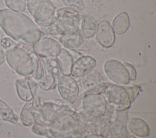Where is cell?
Here are the masks:
<instances>
[{
    "instance_id": "cell-1",
    "label": "cell",
    "mask_w": 156,
    "mask_h": 138,
    "mask_svg": "<svg viewBox=\"0 0 156 138\" xmlns=\"http://www.w3.org/2000/svg\"><path fill=\"white\" fill-rule=\"evenodd\" d=\"M0 27L15 41L33 45L41 37L42 33L29 16L9 9H0Z\"/></svg>"
},
{
    "instance_id": "cell-2",
    "label": "cell",
    "mask_w": 156,
    "mask_h": 138,
    "mask_svg": "<svg viewBox=\"0 0 156 138\" xmlns=\"http://www.w3.org/2000/svg\"><path fill=\"white\" fill-rule=\"evenodd\" d=\"M5 59L8 65L18 74L26 77L31 76L34 72L33 57L26 50L15 45L5 49Z\"/></svg>"
},
{
    "instance_id": "cell-3",
    "label": "cell",
    "mask_w": 156,
    "mask_h": 138,
    "mask_svg": "<svg viewBox=\"0 0 156 138\" xmlns=\"http://www.w3.org/2000/svg\"><path fill=\"white\" fill-rule=\"evenodd\" d=\"M82 15L74 9L68 7L58 9L53 24L58 35L80 33Z\"/></svg>"
},
{
    "instance_id": "cell-4",
    "label": "cell",
    "mask_w": 156,
    "mask_h": 138,
    "mask_svg": "<svg viewBox=\"0 0 156 138\" xmlns=\"http://www.w3.org/2000/svg\"><path fill=\"white\" fill-rule=\"evenodd\" d=\"M27 7L40 27H48L55 22L56 10L50 0H27Z\"/></svg>"
},
{
    "instance_id": "cell-5",
    "label": "cell",
    "mask_w": 156,
    "mask_h": 138,
    "mask_svg": "<svg viewBox=\"0 0 156 138\" xmlns=\"http://www.w3.org/2000/svg\"><path fill=\"white\" fill-rule=\"evenodd\" d=\"M108 107L117 111H123L131 105L127 92L121 85L106 83L101 93Z\"/></svg>"
},
{
    "instance_id": "cell-6",
    "label": "cell",
    "mask_w": 156,
    "mask_h": 138,
    "mask_svg": "<svg viewBox=\"0 0 156 138\" xmlns=\"http://www.w3.org/2000/svg\"><path fill=\"white\" fill-rule=\"evenodd\" d=\"M83 113L92 119H99L108 111V105L101 94H85L82 99Z\"/></svg>"
},
{
    "instance_id": "cell-7",
    "label": "cell",
    "mask_w": 156,
    "mask_h": 138,
    "mask_svg": "<svg viewBox=\"0 0 156 138\" xmlns=\"http://www.w3.org/2000/svg\"><path fill=\"white\" fill-rule=\"evenodd\" d=\"M104 70L111 81L118 85H127L130 81L129 73L123 62L111 58L105 62Z\"/></svg>"
},
{
    "instance_id": "cell-8",
    "label": "cell",
    "mask_w": 156,
    "mask_h": 138,
    "mask_svg": "<svg viewBox=\"0 0 156 138\" xmlns=\"http://www.w3.org/2000/svg\"><path fill=\"white\" fill-rule=\"evenodd\" d=\"M57 88L61 97L68 103L73 104L79 97V85L71 76L61 75L57 80Z\"/></svg>"
},
{
    "instance_id": "cell-9",
    "label": "cell",
    "mask_w": 156,
    "mask_h": 138,
    "mask_svg": "<svg viewBox=\"0 0 156 138\" xmlns=\"http://www.w3.org/2000/svg\"><path fill=\"white\" fill-rule=\"evenodd\" d=\"M62 47L58 41L48 37H41L33 44V51L41 58H55L59 54Z\"/></svg>"
},
{
    "instance_id": "cell-10",
    "label": "cell",
    "mask_w": 156,
    "mask_h": 138,
    "mask_svg": "<svg viewBox=\"0 0 156 138\" xmlns=\"http://www.w3.org/2000/svg\"><path fill=\"white\" fill-rule=\"evenodd\" d=\"M82 83L86 90V94H101L106 83L102 75L95 69L89 71L82 76Z\"/></svg>"
},
{
    "instance_id": "cell-11",
    "label": "cell",
    "mask_w": 156,
    "mask_h": 138,
    "mask_svg": "<svg viewBox=\"0 0 156 138\" xmlns=\"http://www.w3.org/2000/svg\"><path fill=\"white\" fill-rule=\"evenodd\" d=\"M95 39L97 42L104 48H108L113 46L115 40V34L108 20L103 19L98 23Z\"/></svg>"
},
{
    "instance_id": "cell-12",
    "label": "cell",
    "mask_w": 156,
    "mask_h": 138,
    "mask_svg": "<svg viewBox=\"0 0 156 138\" xmlns=\"http://www.w3.org/2000/svg\"><path fill=\"white\" fill-rule=\"evenodd\" d=\"M38 86L30 78L18 79L16 81V89L19 97L24 101H30L37 95Z\"/></svg>"
},
{
    "instance_id": "cell-13",
    "label": "cell",
    "mask_w": 156,
    "mask_h": 138,
    "mask_svg": "<svg viewBox=\"0 0 156 138\" xmlns=\"http://www.w3.org/2000/svg\"><path fill=\"white\" fill-rule=\"evenodd\" d=\"M58 42L66 48L73 51H88L90 49V47L82 36L81 33L60 35Z\"/></svg>"
},
{
    "instance_id": "cell-14",
    "label": "cell",
    "mask_w": 156,
    "mask_h": 138,
    "mask_svg": "<svg viewBox=\"0 0 156 138\" xmlns=\"http://www.w3.org/2000/svg\"><path fill=\"white\" fill-rule=\"evenodd\" d=\"M95 58L90 55H83L78 58L75 62H73L70 76L74 79L80 78L88 73L89 71L94 69L96 66Z\"/></svg>"
},
{
    "instance_id": "cell-15",
    "label": "cell",
    "mask_w": 156,
    "mask_h": 138,
    "mask_svg": "<svg viewBox=\"0 0 156 138\" xmlns=\"http://www.w3.org/2000/svg\"><path fill=\"white\" fill-rule=\"evenodd\" d=\"M67 110L69 109L64 105H59L52 102H45L40 108V112L43 121L51 123L57 116Z\"/></svg>"
},
{
    "instance_id": "cell-16",
    "label": "cell",
    "mask_w": 156,
    "mask_h": 138,
    "mask_svg": "<svg viewBox=\"0 0 156 138\" xmlns=\"http://www.w3.org/2000/svg\"><path fill=\"white\" fill-rule=\"evenodd\" d=\"M128 130L136 137H147L150 133V129L147 122L139 117H133L127 124Z\"/></svg>"
},
{
    "instance_id": "cell-17",
    "label": "cell",
    "mask_w": 156,
    "mask_h": 138,
    "mask_svg": "<svg viewBox=\"0 0 156 138\" xmlns=\"http://www.w3.org/2000/svg\"><path fill=\"white\" fill-rule=\"evenodd\" d=\"M130 27L129 15L126 12H122L115 16L112 21V30L114 34L118 36L126 34Z\"/></svg>"
},
{
    "instance_id": "cell-18",
    "label": "cell",
    "mask_w": 156,
    "mask_h": 138,
    "mask_svg": "<svg viewBox=\"0 0 156 138\" xmlns=\"http://www.w3.org/2000/svg\"><path fill=\"white\" fill-rule=\"evenodd\" d=\"M127 128L119 119H112L105 138H127Z\"/></svg>"
},
{
    "instance_id": "cell-19",
    "label": "cell",
    "mask_w": 156,
    "mask_h": 138,
    "mask_svg": "<svg viewBox=\"0 0 156 138\" xmlns=\"http://www.w3.org/2000/svg\"><path fill=\"white\" fill-rule=\"evenodd\" d=\"M98 23L95 18L91 15L85 14L82 16L80 33L83 38H91L95 35Z\"/></svg>"
},
{
    "instance_id": "cell-20",
    "label": "cell",
    "mask_w": 156,
    "mask_h": 138,
    "mask_svg": "<svg viewBox=\"0 0 156 138\" xmlns=\"http://www.w3.org/2000/svg\"><path fill=\"white\" fill-rule=\"evenodd\" d=\"M55 58L58 61L59 66H60L62 75H67L70 76L71 69L73 64V57L65 48H62Z\"/></svg>"
},
{
    "instance_id": "cell-21",
    "label": "cell",
    "mask_w": 156,
    "mask_h": 138,
    "mask_svg": "<svg viewBox=\"0 0 156 138\" xmlns=\"http://www.w3.org/2000/svg\"><path fill=\"white\" fill-rule=\"evenodd\" d=\"M34 100H31L30 101H27V103L23 105L20 113V120L22 123L25 126H31L34 124L35 119H34Z\"/></svg>"
},
{
    "instance_id": "cell-22",
    "label": "cell",
    "mask_w": 156,
    "mask_h": 138,
    "mask_svg": "<svg viewBox=\"0 0 156 138\" xmlns=\"http://www.w3.org/2000/svg\"><path fill=\"white\" fill-rule=\"evenodd\" d=\"M0 120L16 124L19 118L13 110L2 99H0Z\"/></svg>"
},
{
    "instance_id": "cell-23",
    "label": "cell",
    "mask_w": 156,
    "mask_h": 138,
    "mask_svg": "<svg viewBox=\"0 0 156 138\" xmlns=\"http://www.w3.org/2000/svg\"><path fill=\"white\" fill-rule=\"evenodd\" d=\"M44 66H45L47 73H50L57 81V80L59 78V76L62 75L60 66H59V64H58V61H57V59L55 58H44Z\"/></svg>"
},
{
    "instance_id": "cell-24",
    "label": "cell",
    "mask_w": 156,
    "mask_h": 138,
    "mask_svg": "<svg viewBox=\"0 0 156 138\" xmlns=\"http://www.w3.org/2000/svg\"><path fill=\"white\" fill-rule=\"evenodd\" d=\"M33 57L34 62V68L33 74L31 75L36 80H41L46 73V69L44 66V62L41 57L37 56V55H31Z\"/></svg>"
},
{
    "instance_id": "cell-25",
    "label": "cell",
    "mask_w": 156,
    "mask_h": 138,
    "mask_svg": "<svg viewBox=\"0 0 156 138\" xmlns=\"http://www.w3.org/2000/svg\"><path fill=\"white\" fill-rule=\"evenodd\" d=\"M37 84L41 90H54L56 87V80L50 73H45V75L41 80H37Z\"/></svg>"
},
{
    "instance_id": "cell-26",
    "label": "cell",
    "mask_w": 156,
    "mask_h": 138,
    "mask_svg": "<svg viewBox=\"0 0 156 138\" xmlns=\"http://www.w3.org/2000/svg\"><path fill=\"white\" fill-rule=\"evenodd\" d=\"M5 5L12 11L23 12L27 8V0H4Z\"/></svg>"
},
{
    "instance_id": "cell-27",
    "label": "cell",
    "mask_w": 156,
    "mask_h": 138,
    "mask_svg": "<svg viewBox=\"0 0 156 138\" xmlns=\"http://www.w3.org/2000/svg\"><path fill=\"white\" fill-rule=\"evenodd\" d=\"M62 2L66 7L77 12H82L85 9V4L83 0H62Z\"/></svg>"
},
{
    "instance_id": "cell-28",
    "label": "cell",
    "mask_w": 156,
    "mask_h": 138,
    "mask_svg": "<svg viewBox=\"0 0 156 138\" xmlns=\"http://www.w3.org/2000/svg\"><path fill=\"white\" fill-rule=\"evenodd\" d=\"M124 88L127 92L131 102H133L136 99V97L138 96L139 92L140 91V86H137V85H133L132 87H124Z\"/></svg>"
},
{
    "instance_id": "cell-29",
    "label": "cell",
    "mask_w": 156,
    "mask_h": 138,
    "mask_svg": "<svg viewBox=\"0 0 156 138\" xmlns=\"http://www.w3.org/2000/svg\"><path fill=\"white\" fill-rule=\"evenodd\" d=\"M123 64L126 66V69H127L128 73H129V79L130 80H135L136 78V71L135 69L134 66L131 64H129V62H123Z\"/></svg>"
},
{
    "instance_id": "cell-30",
    "label": "cell",
    "mask_w": 156,
    "mask_h": 138,
    "mask_svg": "<svg viewBox=\"0 0 156 138\" xmlns=\"http://www.w3.org/2000/svg\"><path fill=\"white\" fill-rule=\"evenodd\" d=\"M0 44H1V46L2 47V48L8 49V48H12V47L16 45V43L12 41V39L8 38V37H3V38L1 39Z\"/></svg>"
},
{
    "instance_id": "cell-31",
    "label": "cell",
    "mask_w": 156,
    "mask_h": 138,
    "mask_svg": "<svg viewBox=\"0 0 156 138\" xmlns=\"http://www.w3.org/2000/svg\"><path fill=\"white\" fill-rule=\"evenodd\" d=\"M5 61V51H4L3 48L0 44V65L4 64Z\"/></svg>"
},
{
    "instance_id": "cell-32",
    "label": "cell",
    "mask_w": 156,
    "mask_h": 138,
    "mask_svg": "<svg viewBox=\"0 0 156 138\" xmlns=\"http://www.w3.org/2000/svg\"><path fill=\"white\" fill-rule=\"evenodd\" d=\"M83 138H104L103 136H100L98 134H95V133H91V134H87L83 136Z\"/></svg>"
},
{
    "instance_id": "cell-33",
    "label": "cell",
    "mask_w": 156,
    "mask_h": 138,
    "mask_svg": "<svg viewBox=\"0 0 156 138\" xmlns=\"http://www.w3.org/2000/svg\"><path fill=\"white\" fill-rule=\"evenodd\" d=\"M0 2H4V0H0Z\"/></svg>"
},
{
    "instance_id": "cell-34",
    "label": "cell",
    "mask_w": 156,
    "mask_h": 138,
    "mask_svg": "<svg viewBox=\"0 0 156 138\" xmlns=\"http://www.w3.org/2000/svg\"><path fill=\"white\" fill-rule=\"evenodd\" d=\"M1 36H2V33H1V31H0V37H1Z\"/></svg>"
},
{
    "instance_id": "cell-35",
    "label": "cell",
    "mask_w": 156,
    "mask_h": 138,
    "mask_svg": "<svg viewBox=\"0 0 156 138\" xmlns=\"http://www.w3.org/2000/svg\"><path fill=\"white\" fill-rule=\"evenodd\" d=\"M71 138H78V137H76V136H73V137H71Z\"/></svg>"
},
{
    "instance_id": "cell-36",
    "label": "cell",
    "mask_w": 156,
    "mask_h": 138,
    "mask_svg": "<svg viewBox=\"0 0 156 138\" xmlns=\"http://www.w3.org/2000/svg\"><path fill=\"white\" fill-rule=\"evenodd\" d=\"M55 1H58V0H55Z\"/></svg>"
}]
</instances>
